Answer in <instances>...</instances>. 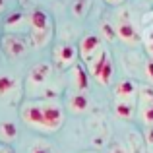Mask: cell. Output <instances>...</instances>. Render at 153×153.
Instances as JSON below:
<instances>
[{
    "label": "cell",
    "instance_id": "1",
    "mask_svg": "<svg viewBox=\"0 0 153 153\" xmlns=\"http://www.w3.org/2000/svg\"><path fill=\"white\" fill-rule=\"evenodd\" d=\"M87 72L93 79H97L101 85H111L112 76H114V64H112V56L108 49H105L87 64Z\"/></svg>",
    "mask_w": 153,
    "mask_h": 153
},
{
    "label": "cell",
    "instance_id": "2",
    "mask_svg": "<svg viewBox=\"0 0 153 153\" xmlns=\"http://www.w3.org/2000/svg\"><path fill=\"white\" fill-rule=\"evenodd\" d=\"M41 107H43V114H45V122H47V132H56L62 128L64 124V107L58 99H43L41 101Z\"/></svg>",
    "mask_w": 153,
    "mask_h": 153
},
{
    "label": "cell",
    "instance_id": "3",
    "mask_svg": "<svg viewBox=\"0 0 153 153\" xmlns=\"http://www.w3.org/2000/svg\"><path fill=\"white\" fill-rule=\"evenodd\" d=\"M19 116H22V120L29 128L47 130V122H45V114H43L41 101H25L22 105V108H19Z\"/></svg>",
    "mask_w": 153,
    "mask_h": 153
},
{
    "label": "cell",
    "instance_id": "4",
    "mask_svg": "<svg viewBox=\"0 0 153 153\" xmlns=\"http://www.w3.org/2000/svg\"><path fill=\"white\" fill-rule=\"evenodd\" d=\"M138 114L143 126L153 128V85H140Z\"/></svg>",
    "mask_w": 153,
    "mask_h": 153
},
{
    "label": "cell",
    "instance_id": "5",
    "mask_svg": "<svg viewBox=\"0 0 153 153\" xmlns=\"http://www.w3.org/2000/svg\"><path fill=\"white\" fill-rule=\"evenodd\" d=\"M78 58H79L78 47H74L72 43H60L52 51V62L60 70H66V68H72L74 64H78Z\"/></svg>",
    "mask_w": 153,
    "mask_h": 153
},
{
    "label": "cell",
    "instance_id": "6",
    "mask_svg": "<svg viewBox=\"0 0 153 153\" xmlns=\"http://www.w3.org/2000/svg\"><path fill=\"white\" fill-rule=\"evenodd\" d=\"M114 29H116V37H118L120 41H124L126 45H140V43H142V33L138 31L136 23L130 19L128 14L120 16Z\"/></svg>",
    "mask_w": 153,
    "mask_h": 153
},
{
    "label": "cell",
    "instance_id": "7",
    "mask_svg": "<svg viewBox=\"0 0 153 153\" xmlns=\"http://www.w3.org/2000/svg\"><path fill=\"white\" fill-rule=\"evenodd\" d=\"M101 51H103V39H101V35H97V33H85L82 37V41H79V45H78L79 58L85 64H89Z\"/></svg>",
    "mask_w": 153,
    "mask_h": 153
},
{
    "label": "cell",
    "instance_id": "8",
    "mask_svg": "<svg viewBox=\"0 0 153 153\" xmlns=\"http://www.w3.org/2000/svg\"><path fill=\"white\" fill-rule=\"evenodd\" d=\"M29 31L31 33H47L52 31V19L49 12H45L43 8H35L29 12Z\"/></svg>",
    "mask_w": 153,
    "mask_h": 153
},
{
    "label": "cell",
    "instance_id": "9",
    "mask_svg": "<svg viewBox=\"0 0 153 153\" xmlns=\"http://www.w3.org/2000/svg\"><path fill=\"white\" fill-rule=\"evenodd\" d=\"M51 74H52V64L51 62L35 64V66L29 70V76H27V85H29V87L45 85V83L51 79Z\"/></svg>",
    "mask_w": 153,
    "mask_h": 153
},
{
    "label": "cell",
    "instance_id": "10",
    "mask_svg": "<svg viewBox=\"0 0 153 153\" xmlns=\"http://www.w3.org/2000/svg\"><path fill=\"white\" fill-rule=\"evenodd\" d=\"M0 45H2L4 52H6L10 58H19V56H23L27 52V43L23 41L19 35H12V33L4 35Z\"/></svg>",
    "mask_w": 153,
    "mask_h": 153
},
{
    "label": "cell",
    "instance_id": "11",
    "mask_svg": "<svg viewBox=\"0 0 153 153\" xmlns=\"http://www.w3.org/2000/svg\"><path fill=\"white\" fill-rule=\"evenodd\" d=\"M138 91L140 85L134 79H120L118 83H114V101H138Z\"/></svg>",
    "mask_w": 153,
    "mask_h": 153
},
{
    "label": "cell",
    "instance_id": "12",
    "mask_svg": "<svg viewBox=\"0 0 153 153\" xmlns=\"http://www.w3.org/2000/svg\"><path fill=\"white\" fill-rule=\"evenodd\" d=\"M70 85L74 87V91L87 93V89H89V72L83 68V64H74L70 68Z\"/></svg>",
    "mask_w": 153,
    "mask_h": 153
},
{
    "label": "cell",
    "instance_id": "13",
    "mask_svg": "<svg viewBox=\"0 0 153 153\" xmlns=\"http://www.w3.org/2000/svg\"><path fill=\"white\" fill-rule=\"evenodd\" d=\"M4 27L10 31L12 35H16L18 31H23L25 27H29V14L23 12H12L4 22Z\"/></svg>",
    "mask_w": 153,
    "mask_h": 153
},
{
    "label": "cell",
    "instance_id": "14",
    "mask_svg": "<svg viewBox=\"0 0 153 153\" xmlns=\"http://www.w3.org/2000/svg\"><path fill=\"white\" fill-rule=\"evenodd\" d=\"M87 108H89V97H87V93L74 91V93L68 97V111H70L72 114H83Z\"/></svg>",
    "mask_w": 153,
    "mask_h": 153
},
{
    "label": "cell",
    "instance_id": "15",
    "mask_svg": "<svg viewBox=\"0 0 153 153\" xmlns=\"http://www.w3.org/2000/svg\"><path fill=\"white\" fill-rule=\"evenodd\" d=\"M142 43L146 45V51L153 58V12L143 16V29H142Z\"/></svg>",
    "mask_w": 153,
    "mask_h": 153
},
{
    "label": "cell",
    "instance_id": "16",
    "mask_svg": "<svg viewBox=\"0 0 153 153\" xmlns=\"http://www.w3.org/2000/svg\"><path fill=\"white\" fill-rule=\"evenodd\" d=\"M114 114L122 120H130L134 118L136 111H138V105L136 101H114Z\"/></svg>",
    "mask_w": 153,
    "mask_h": 153
},
{
    "label": "cell",
    "instance_id": "17",
    "mask_svg": "<svg viewBox=\"0 0 153 153\" xmlns=\"http://www.w3.org/2000/svg\"><path fill=\"white\" fill-rule=\"evenodd\" d=\"M14 91H18V79L12 74H0V99L10 97Z\"/></svg>",
    "mask_w": 153,
    "mask_h": 153
},
{
    "label": "cell",
    "instance_id": "18",
    "mask_svg": "<svg viewBox=\"0 0 153 153\" xmlns=\"http://www.w3.org/2000/svg\"><path fill=\"white\" fill-rule=\"evenodd\" d=\"M0 136H2L6 142H12V140L18 138V126H16V122H2L0 124Z\"/></svg>",
    "mask_w": 153,
    "mask_h": 153
},
{
    "label": "cell",
    "instance_id": "19",
    "mask_svg": "<svg viewBox=\"0 0 153 153\" xmlns=\"http://www.w3.org/2000/svg\"><path fill=\"white\" fill-rule=\"evenodd\" d=\"M89 6H91V0H74L72 2V14L76 18H83L89 12Z\"/></svg>",
    "mask_w": 153,
    "mask_h": 153
},
{
    "label": "cell",
    "instance_id": "20",
    "mask_svg": "<svg viewBox=\"0 0 153 153\" xmlns=\"http://www.w3.org/2000/svg\"><path fill=\"white\" fill-rule=\"evenodd\" d=\"M51 37H52V31H47V33H29V41L33 47H45L51 41Z\"/></svg>",
    "mask_w": 153,
    "mask_h": 153
},
{
    "label": "cell",
    "instance_id": "21",
    "mask_svg": "<svg viewBox=\"0 0 153 153\" xmlns=\"http://www.w3.org/2000/svg\"><path fill=\"white\" fill-rule=\"evenodd\" d=\"M29 153H54L52 149V146L49 142H45V140H39V142H35L33 146H31Z\"/></svg>",
    "mask_w": 153,
    "mask_h": 153
},
{
    "label": "cell",
    "instance_id": "22",
    "mask_svg": "<svg viewBox=\"0 0 153 153\" xmlns=\"http://www.w3.org/2000/svg\"><path fill=\"white\" fill-rule=\"evenodd\" d=\"M101 35H103V39H107V41H114L116 39V29L112 27L111 22H103L101 23Z\"/></svg>",
    "mask_w": 153,
    "mask_h": 153
},
{
    "label": "cell",
    "instance_id": "23",
    "mask_svg": "<svg viewBox=\"0 0 153 153\" xmlns=\"http://www.w3.org/2000/svg\"><path fill=\"white\" fill-rule=\"evenodd\" d=\"M107 153H128V149H126V146H124V143L114 142V143H111V146H108Z\"/></svg>",
    "mask_w": 153,
    "mask_h": 153
},
{
    "label": "cell",
    "instance_id": "24",
    "mask_svg": "<svg viewBox=\"0 0 153 153\" xmlns=\"http://www.w3.org/2000/svg\"><path fill=\"white\" fill-rule=\"evenodd\" d=\"M143 68H146V78L149 79V85H153V58H147Z\"/></svg>",
    "mask_w": 153,
    "mask_h": 153
},
{
    "label": "cell",
    "instance_id": "25",
    "mask_svg": "<svg viewBox=\"0 0 153 153\" xmlns=\"http://www.w3.org/2000/svg\"><path fill=\"white\" fill-rule=\"evenodd\" d=\"M19 4H22L23 8H33V10H35V4H37V0H19Z\"/></svg>",
    "mask_w": 153,
    "mask_h": 153
},
{
    "label": "cell",
    "instance_id": "26",
    "mask_svg": "<svg viewBox=\"0 0 153 153\" xmlns=\"http://www.w3.org/2000/svg\"><path fill=\"white\" fill-rule=\"evenodd\" d=\"M146 140H147V143H151V146H153V128H147V134H146Z\"/></svg>",
    "mask_w": 153,
    "mask_h": 153
},
{
    "label": "cell",
    "instance_id": "27",
    "mask_svg": "<svg viewBox=\"0 0 153 153\" xmlns=\"http://www.w3.org/2000/svg\"><path fill=\"white\" fill-rule=\"evenodd\" d=\"M107 4H111V6H120V4L124 2V0H105Z\"/></svg>",
    "mask_w": 153,
    "mask_h": 153
},
{
    "label": "cell",
    "instance_id": "28",
    "mask_svg": "<svg viewBox=\"0 0 153 153\" xmlns=\"http://www.w3.org/2000/svg\"><path fill=\"white\" fill-rule=\"evenodd\" d=\"M0 153H16V151L12 149V147H8V146H2L0 147Z\"/></svg>",
    "mask_w": 153,
    "mask_h": 153
},
{
    "label": "cell",
    "instance_id": "29",
    "mask_svg": "<svg viewBox=\"0 0 153 153\" xmlns=\"http://www.w3.org/2000/svg\"><path fill=\"white\" fill-rule=\"evenodd\" d=\"M4 8H6V0H0V12H2Z\"/></svg>",
    "mask_w": 153,
    "mask_h": 153
},
{
    "label": "cell",
    "instance_id": "30",
    "mask_svg": "<svg viewBox=\"0 0 153 153\" xmlns=\"http://www.w3.org/2000/svg\"><path fill=\"white\" fill-rule=\"evenodd\" d=\"M82 153H97V151H82Z\"/></svg>",
    "mask_w": 153,
    "mask_h": 153
},
{
    "label": "cell",
    "instance_id": "31",
    "mask_svg": "<svg viewBox=\"0 0 153 153\" xmlns=\"http://www.w3.org/2000/svg\"><path fill=\"white\" fill-rule=\"evenodd\" d=\"M149 2H151V4H153V0H149Z\"/></svg>",
    "mask_w": 153,
    "mask_h": 153
}]
</instances>
